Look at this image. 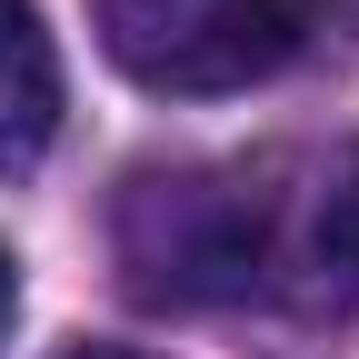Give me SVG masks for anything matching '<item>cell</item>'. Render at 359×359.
Wrapping results in <instances>:
<instances>
[{
  "label": "cell",
  "instance_id": "5b68a950",
  "mask_svg": "<svg viewBox=\"0 0 359 359\" xmlns=\"http://www.w3.org/2000/svg\"><path fill=\"white\" fill-rule=\"evenodd\" d=\"M60 359H150V349H120V339H80V349H60Z\"/></svg>",
  "mask_w": 359,
  "mask_h": 359
},
{
  "label": "cell",
  "instance_id": "6da1fadb",
  "mask_svg": "<svg viewBox=\"0 0 359 359\" xmlns=\"http://www.w3.org/2000/svg\"><path fill=\"white\" fill-rule=\"evenodd\" d=\"M309 0H90L100 60L150 100H230L309 50Z\"/></svg>",
  "mask_w": 359,
  "mask_h": 359
},
{
  "label": "cell",
  "instance_id": "3957f363",
  "mask_svg": "<svg viewBox=\"0 0 359 359\" xmlns=\"http://www.w3.org/2000/svg\"><path fill=\"white\" fill-rule=\"evenodd\" d=\"M60 130V60L30 0H0V170L40 160V140Z\"/></svg>",
  "mask_w": 359,
  "mask_h": 359
},
{
  "label": "cell",
  "instance_id": "7a4b0ae2",
  "mask_svg": "<svg viewBox=\"0 0 359 359\" xmlns=\"http://www.w3.org/2000/svg\"><path fill=\"white\" fill-rule=\"evenodd\" d=\"M259 299L299 320L359 309V140L259 160Z\"/></svg>",
  "mask_w": 359,
  "mask_h": 359
},
{
  "label": "cell",
  "instance_id": "277c9868",
  "mask_svg": "<svg viewBox=\"0 0 359 359\" xmlns=\"http://www.w3.org/2000/svg\"><path fill=\"white\" fill-rule=\"evenodd\" d=\"M11 309H20V259L0 250V339H11Z\"/></svg>",
  "mask_w": 359,
  "mask_h": 359
}]
</instances>
